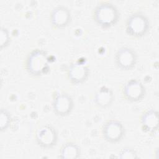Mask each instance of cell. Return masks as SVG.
<instances>
[{
	"instance_id": "obj_1",
	"label": "cell",
	"mask_w": 159,
	"mask_h": 159,
	"mask_svg": "<svg viewBox=\"0 0 159 159\" xmlns=\"http://www.w3.org/2000/svg\"><path fill=\"white\" fill-rule=\"evenodd\" d=\"M117 8L111 2H102L98 4L94 11L95 22L102 28H110L115 25L119 19Z\"/></svg>"
},
{
	"instance_id": "obj_2",
	"label": "cell",
	"mask_w": 159,
	"mask_h": 159,
	"mask_svg": "<svg viewBox=\"0 0 159 159\" xmlns=\"http://www.w3.org/2000/svg\"><path fill=\"white\" fill-rule=\"evenodd\" d=\"M26 68L28 73L34 76L47 73L49 70V65L46 52L40 49L31 52L27 58Z\"/></svg>"
},
{
	"instance_id": "obj_3",
	"label": "cell",
	"mask_w": 159,
	"mask_h": 159,
	"mask_svg": "<svg viewBox=\"0 0 159 159\" xmlns=\"http://www.w3.org/2000/svg\"><path fill=\"white\" fill-rule=\"evenodd\" d=\"M150 21L147 17L140 12H135L127 19L125 29L130 36L142 37L144 36L150 29Z\"/></svg>"
},
{
	"instance_id": "obj_4",
	"label": "cell",
	"mask_w": 159,
	"mask_h": 159,
	"mask_svg": "<svg viewBox=\"0 0 159 159\" xmlns=\"http://www.w3.org/2000/svg\"><path fill=\"white\" fill-rule=\"evenodd\" d=\"M102 133L106 141L111 143H116L120 142L124 137L125 129L120 121L110 120L103 125Z\"/></svg>"
},
{
	"instance_id": "obj_5",
	"label": "cell",
	"mask_w": 159,
	"mask_h": 159,
	"mask_svg": "<svg viewBox=\"0 0 159 159\" xmlns=\"http://www.w3.org/2000/svg\"><path fill=\"white\" fill-rule=\"evenodd\" d=\"M114 60L119 69L129 71L133 69L136 65L137 55L132 48L128 47H122L116 52Z\"/></svg>"
},
{
	"instance_id": "obj_6",
	"label": "cell",
	"mask_w": 159,
	"mask_h": 159,
	"mask_svg": "<svg viewBox=\"0 0 159 159\" xmlns=\"http://www.w3.org/2000/svg\"><path fill=\"white\" fill-rule=\"evenodd\" d=\"M37 144L42 148L49 149L57 145L58 134L55 129L49 124H45L39 128L35 134Z\"/></svg>"
},
{
	"instance_id": "obj_7",
	"label": "cell",
	"mask_w": 159,
	"mask_h": 159,
	"mask_svg": "<svg viewBox=\"0 0 159 159\" xmlns=\"http://www.w3.org/2000/svg\"><path fill=\"white\" fill-rule=\"evenodd\" d=\"M123 94L130 102H138L142 100L146 94L144 85L139 80L132 79L125 83L123 88Z\"/></svg>"
},
{
	"instance_id": "obj_8",
	"label": "cell",
	"mask_w": 159,
	"mask_h": 159,
	"mask_svg": "<svg viewBox=\"0 0 159 159\" xmlns=\"http://www.w3.org/2000/svg\"><path fill=\"white\" fill-rule=\"evenodd\" d=\"M52 106L56 115L64 117L71 112L74 107V102L72 98L69 94L62 93L55 97Z\"/></svg>"
},
{
	"instance_id": "obj_9",
	"label": "cell",
	"mask_w": 159,
	"mask_h": 159,
	"mask_svg": "<svg viewBox=\"0 0 159 159\" xmlns=\"http://www.w3.org/2000/svg\"><path fill=\"white\" fill-rule=\"evenodd\" d=\"M50 20L52 25L57 28L66 27L71 21V12L65 6H56L51 11Z\"/></svg>"
},
{
	"instance_id": "obj_10",
	"label": "cell",
	"mask_w": 159,
	"mask_h": 159,
	"mask_svg": "<svg viewBox=\"0 0 159 159\" xmlns=\"http://www.w3.org/2000/svg\"><path fill=\"white\" fill-rule=\"evenodd\" d=\"M89 70L84 64L80 62L72 63L68 68V75L71 82L75 84L84 83L88 78Z\"/></svg>"
},
{
	"instance_id": "obj_11",
	"label": "cell",
	"mask_w": 159,
	"mask_h": 159,
	"mask_svg": "<svg viewBox=\"0 0 159 159\" xmlns=\"http://www.w3.org/2000/svg\"><path fill=\"white\" fill-rule=\"evenodd\" d=\"M140 123L143 129L148 133L153 134L158 130L159 126V116L157 111L150 109L141 116Z\"/></svg>"
},
{
	"instance_id": "obj_12",
	"label": "cell",
	"mask_w": 159,
	"mask_h": 159,
	"mask_svg": "<svg viewBox=\"0 0 159 159\" xmlns=\"http://www.w3.org/2000/svg\"><path fill=\"white\" fill-rule=\"evenodd\" d=\"M114 98L115 96L113 91L108 87L102 86L96 93L94 101L98 107L106 109L112 104Z\"/></svg>"
},
{
	"instance_id": "obj_13",
	"label": "cell",
	"mask_w": 159,
	"mask_h": 159,
	"mask_svg": "<svg viewBox=\"0 0 159 159\" xmlns=\"http://www.w3.org/2000/svg\"><path fill=\"white\" fill-rule=\"evenodd\" d=\"M80 154V147L75 143L68 142L64 144L61 147L60 157L66 159H76L79 158Z\"/></svg>"
},
{
	"instance_id": "obj_14",
	"label": "cell",
	"mask_w": 159,
	"mask_h": 159,
	"mask_svg": "<svg viewBox=\"0 0 159 159\" xmlns=\"http://www.w3.org/2000/svg\"><path fill=\"white\" fill-rule=\"evenodd\" d=\"M11 122V116L6 109H1L0 115V128L1 131L6 130Z\"/></svg>"
},
{
	"instance_id": "obj_15",
	"label": "cell",
	"mask_w": 159,
	"mask_h": 159,
	"mask_svg": "<svg viewBox=\"0 0 159 159\" xmlns=\"http://www.w3.org/2000/svg\"><path fill=\"white\" fill-rule=\"evenodd\" d=\"M11 40V37L8 30L5 27H1V37H0V47L2 49L6 47Z\"/></svg>"
},
{
	"instance_id": "obj_16",
	"label": "cell",
	"mask_w": 159,
	"mask_h": 159,
	"mask_svg": "<svg viewBox=\"0 0 159 159\" xmlns=\"http://www.w3.org/2000/svg\"><path fill=\"white\" fill-rule=\"evenodd\" d=\"M119 158H126V159H134L137 158L138 156L136 152L132 148L125 147L119 153Z\"/></svg>"
}]
</instances>
